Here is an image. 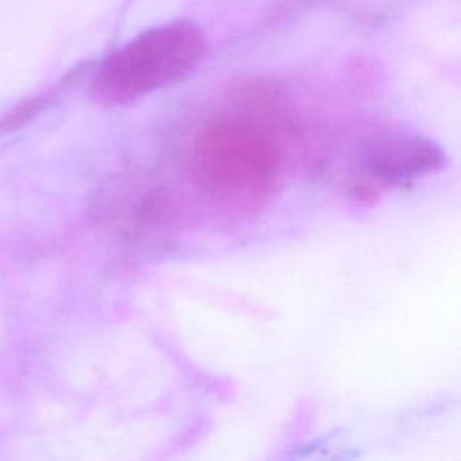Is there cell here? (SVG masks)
Instances as JSON below:
<instances>
[{"mask_svg": "<svg viewBox=\"0 0 461 461\" xmlns=\"http://www.w3.org/2000/svg\"><path fill=\"white\" fill-rule=\"evenodd\" d=\"M447 162L443 148L427 135L405 130L373 137L362 151V167L376 182L402 185L439 171Z\"/></svg>", "mask_w": 461, "mask_h": 461, "instance_id": "3957f363", "label": "cell"}, {"mask_svg": "<svg viewBox=\"0 0 461 461\" xmlns=\"http://www.w3.org/2000/svg\"><path fill=\"white\" fill-rule=\"evenodd\" d=\"M194 162L200 184L229 194L263 187L276 171L277 153L256 128L220 124L198 142Z\"/></svg>", "mask_w": 461, "mask_h": 461, "instance_id": "7a4b0ae2", "label": "cell"}, {"mask_svg": "<svg viewBox=\"0 0 461 461\" xmlns=\"http://www.w3.org/2000/svg\"><path fill=\"white\" fill-rule=\"evenodd\" d=\"M205 52V34L193 22L151 27L103 61L94 77V94L108 104L135 103L189 76Z\"/></svg>", "mask_w": 461, "mask_h": 461, "instance_id": "6da1fadb", "label": "cell"}]
</instances>
